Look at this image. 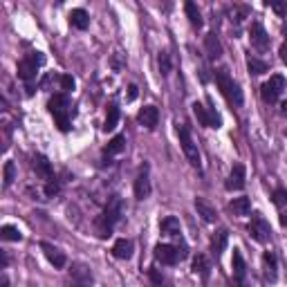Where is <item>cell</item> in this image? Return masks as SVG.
<instances>
[{
  "label": "cell",
  "instance_id": "4",
  "mask_svg": "<svg viewBox=\"0 0 287 287\" xmlns=\"http://www.w3.org/2000/svg\"><path fill=\"white\" fill-rule=\"evenodd\" d=\"M186 258V247H173V245H157L155 247V261L162 265H177Z\"/></svg>",
  "mask_w": 287,
  "mask_h": 287
},
{
  "label": "cell",
  "instance_id": "24",
  "mask_svg": "<svg viewBox=\"0 0 287 287\" xmlns=\"http://www.w3.org/2000/svg\"><path fill=\"white\" fill-rule=\"evenodd\" d=\"M184 12H186L188 20H191V25L196 27V29H200V27L204 25L202 14H200V9H198V5H196V3H186V5H184Z\"/></svg>",
  "mask_w": 287,
  "mask_h": 287
},
{
  "label": "cell",
  "instance_id": "42",
  "mask_svg": "<svg viewBox=\"0 0 287 287\" xmlns=\"http://www.w3.org/2000/svg\"><path fill=\"white\" fill-rule=\"evenodd\" d=\"M234 287H247L245 280H234Z\"/></svg>",
  "mask_w": 287,
  "mask_h": 287
},
{
  "label": "cell",
  "instance_id": "22",
  "mask_svg": "<svg viewBox=\"0 0 287 287\" xmlns=\"http://www.w3.org/2000/svg\"><path fill=\"white\" fill-rule=\"evenodd\" d=\"M70 25L77 27V29H88L90 25V16L85 9H72L70 12Z\"/></svg>",
  "mask_w": 287,
  "mask_h": 287
},
{
  "label": "cell",
  "instance_id": "35",
  "mask_svg": "<svg viewBox=\"0 0 287 287\" xmlns=\"http://www.w3.org/2000/svg\"><path fill=\"white\" fill-rule=\"evenodd\" d=\"M274 204L278 209H285L287 207V191L285 188H278V191H274Z\"/></svg>",
  "mask_w": 287,
  "mask_h": 287
},
{
  "label": "cell",
  "instance_id": "9",
  "mask_svg": "<svg viewBox=\"0 0 287 287\" xmlns=\"http://www.w3.org/2000/svg\"><path fill=\"white\" fill-rule=\"evenodd\" d=\"M249 234H251V238L256 242H261V245H265V242H269V238H272V229H269V222L263 218L261 213H256L251 218V222H249Z\"/></svg>",
  "mask_w": 287,
  "mask_h": 287
},
{
  "label": "cell",
  "instance_id": "27",
  "mask_svg": "<svg viewBox=\"0 0 287 287\" xmlns=\"http://www.w3.org/2000/svg\"><path fill=\"white\" fill-rule=\"evenodd\" d=\"M123 148H126V137H123V135H115V137L108 142L106 153L108 155H119V153H123Z\"/></svg>",
  "mask_w": 287,
  "mask_h": 287
},
{
  "label": "cell",
  "instance_id": "31",
  "mask_svg": "<svg viewBox=\"0 0 287 287\" xmlns=\"http://www.w3.org/2000/svg\"><path fill=\"white\" fill-rule=\"evenodd\" d=\"M247 70L251 74H265L269 70V66L265 61H261V58H256V56H249L247 58Z\"/></svg>",
  "mask_w": 287,
  "mask_h": 287
},
{
  "label": "cell",
  "instance_id": "34",
  "mask_svg": "<svg viewBox=\"0 0 287 287\" xmlns=\"http://www.w3.org/2000/svg\"><path fill=\"white\" fill-rule=\"evenodd\" d=\"M269 7L274 9L278 16H287V0H269Z\"/></svg>",
  "mask_w": 287,
  "mask_h": 287
},
{
  "label": "cell",
  "instance_id": "23",
  "mask_svg": "<svg viewBox=\"0 0 287 287\" xmlns=\"http://www.w3.org/2000/svg\"><path fill=\"white\" fill-rule=\"evenodd\" d=\"M160 227H162V234H166V236H180V234H182L180 220H177L175 215H169V218H164Z\"/></svg>",
  "mask_w": 287,
  "mask_h": 287
},
{
  "label": "cell",
  "instance_id": "20",
  "mask_svg": "<svg viewBox=\"0 0 287 287\" xmlns=\"http://www.w3.org/2000/svg\"><path fill=\"white\" fill-rule=\"evenodd\" d=\"M204 47H207L209 58H213V61L222 56V45H220L218 36H215V31H209V34L204 36Z\"/></svg>",
  "mask_w": 287,
  "mask_h": 287
},
{
  "label": "cell",
  "instance_id": "38",
  "mask_svg": "<svg viewBox=\"0 0 287 287\" xmlns=\"http://www.w3.org/2000/svg\"><path fill=\"white\" fill-rule=\"evenodd\" d=\"M280 61L287 63V43H283V45H280Z\"/></svg>",
  "mask_w": 287,
  "mask_h": 287
},
{
  "label": "cell",
  "instance_id": "13",
  "mask_svg": "<svg viewBox=\"0 0 287 287\" xmlns=\"http://www.w3.org/2000/svg\"><path fill=\"white\" fill-rule=\"evenodd\" d=\"M70 276L74 280V287H90L92 285V272L85 265H72Z\"/></svg>",
  "mask_w": 287,
  "mask_h": 287
},
{
  "label": "cell",
  "instance_id": "12",
  "mask_svg": "<svg viewBox=\"0 0 287 287\" xmlns=\"http://www.w3.org/2000/svg\"><path fill=\"white\" fill-rule=\"evenodd\" d=\"M41 249H43V253H45L47 261L54 265V269H63V267H66L68 258H66V253H63L61 249H56L54 245H50V242H41Z\"/></svg>",
  "mask_w": 287,
  "mask_h": 287
},
{
  "label": "cell",
  "instance_id": "41",
  "mask_svg": "<svg viewBox=\"0 0 287 287\" xmlns=\"http://www.w3.org/2000/svg\"><path fill=\"white\" fill-rule=\"evenodd\" d=\"M0 285H3V287H9V278H7L5 274H3V278H0Z\"/></svg>",
  "mask_w": 287,
  "mask_h": 287
},
{
  "label": "cell",
  "instance_id": "43",
  "mask_svg": "<svg viewBox=\"0 0 287 287\" xmlns=\"http://www.w3.org/2000/svg\"><path fill=\"white\" fill-rule=\"evenodd\" d=\"M280 112H283V115H287V101H283V104H280Z\"/></svg>",
  "mask_w": 287,
  "mask_h": 287
},
{
  "label": "cell",
  "instance_id": "15",
  "mask_svg": "<svg viewBox=\"0 0 287 287\" xmlns=\"http://www.w3.org/2000/svg\"><path fill=\"white\" fill-rule=\"evenodd\" d=\"M150 196V180H148V169H142V173L135 180V198L137 200H146Z\"/></svg>",
  "mask_w": 287,
  "mask_h": 287
},
{
  "label": "cell",
  "instance_id": "7",
  "mask_svg": "<svg viewBox=\"0 0 287 287\" xmlns=\"http://www.w3.org/2000/svg\"><path fill=\"white\" fill-rule=\"evenodd\" d=\"M283 90H285V79L280 74H274L267 83L261 85V97L267 104H276L280 99V94H283Z\"/></svg>",
  "mask_w": 287,
  "mask_h": 287
},
{
  "label": "cell",
  "instance_id": "2",
  "mask_svg": "<svg viewBox=\"0 0 287 287\" xmlns=\"http://www.w3.org/2000/svg\"><path fill=\"white\" fill-rule=\"evenodd\" d=\"M121 211H123L121 200H112V202L108 204L104 215L97 220V234H99V238H108L112 234V227H115L119 222V218H121Z\"/></svg>",
  "mask_w": 287,
  "mask_h": 287
},
{
  "label": "cell",
  "instance_id": "28",
  "mask_svg": "<svg viewBox=\"0 0 287 287\" xmlns=\"http://www.w3.org/2000/svg\"><path fill=\"white\" fill-rule=\"evenodd\" d=\"M119 123V108L117 106H110L108 108V115H106V123H104V131L106 133H112Z\"/></svg>",
  "mask_w": 287,
  "mask_h": 287
},
{
  "label": "cell",
  "instance_id": "5",
  "mask_svg": "<svg viewBox=\"0 0 287 287\" xmlns=\"http://www.w3.org/2000/svg\"><path fill=\"white\" fill-rule=\"evenodd\" d=\"M43 61H45V56H43L41 52H34V54H29V56H25L23 61L18 63V77L27 81V83H31V81L36 79V70H39V66H43Z\"/></svg>",
  "mask_w": 287,
  "mask_h": 287
},
{
  "label": "cell",
  "instance_id": "10",
  "mask_svg": "<svg viewBox=\"0 0 287 287\" xmlns=\"http://www.w3.org/2000/svg\"><path fill=\"white\" fill-rule=\"evenodd\" d=\"M247 184V171L242 164H234V169H231L229 177H227V191H242Z\"/></svg>",
  "mask_w": 287,
  "mask_h": 287
},
{
  "label": "cell",
  "instance_id": "26",
  "mask_svg": "<svg viewBox=\"0 0 287 287\" xmlns=\"http://www.w3.org/2000/svg\"><path fill=\"white\" fill-rule=\"evenodd\" d=\"M229 209L234 211V215H249V211H251V202H249V198H236L234 202L229 204Z\"/></svg>",
  "mask_w": 287,
  "mask_h": 287
},
{
  "label": "cell",
  "instance_id": "21",
  "mask_svg": "<svg viewBox=\"0 0 287 287\" xmlns=\"http://www.w3.org/2000/svg\"><path fill=\"white\" fill-rule=\"evenodd\" d=\"M231 267H234V280H245V276H247V265H245V258H242V253L238 251V249H234Z\"/></svg>",
  "mask_w": 287,
  "mask_h": 287
},
{
  "label": "cell",
  "instance_id": "8",
  "mask_svg": "<svg viewBox=\"0 0 287 287\" xmlns=\"http://www.w3.org/2000/svg\"><path fill=\"white\" fill-rule=\"evenodd\" d=\"M193 115L198 117V121L202 123L204 128H220L222 126V119L220 115L215 112V108H209V106H202V104H193Z\"/></svg>",
  "mask_w": 287,
  "mask_h": 287
},
{
  "label": "cell",
  "instance_id": "29",
  "mask_svg": "<svg viewBox=\"0 0 287 287\" xmlns=\"http://www.w3.org/2000/svg\"><path fill=\"white\" fill-rule=\"evenodd\" d=\"M0 238H3V240H7V242H20V240H23V234H20L16 227L5 225L3 229H0Z\"/></svg>",
  "mask_w": 287,
  "mask_h": 287
},
{
  "label": "cell",
  "instance_id": "17",
  "mask_svg": "<svg viewBox=\"0 0 287 287\" xmlns=\"http://www.w3.org/2000/svg\"><path fill=\"white\" fill-rule=\"evenodd\" d=\"M31 166H34V171H36V175H39V177H43V180H47V182H52L54 171H52V164L47 162V157L36 155L34 162H31Z\"/></svg>",
  "mask_w": 287,
  "mask_h": 287
},
{
  "label": "cell",
  "instance_id": "19",
  "mask_svg": "<svg viewBox=\"0 0 287 287\" xmlns=\"http://www.w3.org/2000/svg\"><path fill=\"white\" fill-rule=\"evenodd\" d=\"M112 256L119 258V261H128V258L133 256V240L119 238V240L115 242V247H112Z\"/></svg>",
  "mask_w": 287,
  "mask_h": 287
},
{
  "label": "cell",
  "instance_id": "37",
  "mask_svg": "<svg viewBox=\"0 0 287 287\" xmlns=\"http://www.w3.org/2000/svg\"><path fill=\"white\" fill-rule=\"evenodd\" d=\"M56 193H58V182H47V186H45V196L47 198H54V196H56Z\"/></svg>",
  "mask_w": 287,
  "mask_h": 287
},
{
  "label": "cell",
  "instance_id": "40",
  "mask_svg": "<svg viewBox=\"0 0 287 287\" xmlns=\"http://www.w3.org/2000/svg\"><path fill=\"white\" fill-rule=\"evenodd\" d=\"M280 225L287 227V211H283V213H280Z\"/></svg>",
  "mask_w": 287,
  "mask_h": 287
},
{
  "label": "cell",
  "instance_id": "3",
  "mask_svg": "<svg viewBox=\"0 0 287 287\" xmlns=\"http://www.w3.org/2000/svg\"><path fill=\"white\" fill-rule=\"evenodd\" d=\"M47 110L54 115V119H56V126L58 131L66 133L70 128V97L68 94H54L50 99V104H47Z\"/></svg>",
  "mask_w": 287,
  "mask_h": 287
},
{
  "label": "cell",
  "instance_id": "11",
  "mask_svg": "<svg viewBox=\"0 0 287 287\" xmlns=\"http://www.w3.org/2000/svg\"><path fill=\"white\" fill-rule=\"evenodd\" d=\"M249 41L261 52H265L269 47V34L265 31V27L261 23H251V27H249Z\"/></svg>",
  "mask_w": 287,
  "mask_h": 287
},
{
  "label": "cell",
  "instance_id": "39",
  "mask_svg": "<svg viewBox=\"0 0 287 287\" xmlns=\"http://www.w3.org/2000/svg\"><path fill=\"white\" fill-rule=\"evenodd\" d=\"M128 90H131V92H128V99H137V85H131V88H128Z\"/></svg>",
  "mask_w": 287,
  "mask_h": 287
},
{
  "label": "cell",
  "instance_id": "14",
  "mask_svg": "<svg viewBox=\"0 0 287 287\" xmlns=\"http://www.w3.org/2000/svg\"><path fill=\"white\" fill-rule=\"evenodd\" d=\"M137 121L148 128V131H153V128L157 126V121H160V110H157L155 106H144L137 115Z\"/></svg>",
  "mask_w": 287,
  "mask_h": 287
},
{
  "label": "cell",
  "instance_id": "33",
  "mask_svg": "<svg viewBox=\"0 0 287 287\" xmlns=\"http://www.w3.org/2000/svg\"><path fill=\"white\" fill-rule=\"evenodd\" d=\"M16 180V166L14 162H5V186H12V182Z\"/></svg>",
  "mask_w": 287,
  "mask_h": 287
},
{
  "label": "cell",
  "instance_id": "18",
  "mask_svg": "<svg viewBox=\"0 0 287 287\" xmlns=\"http://www.w3.org/2000/svg\"><path fill=\"white\" fill-rule=\"evenodd\" d=\"M227 240H229V231L227 229H218L213 234V238H211V251H213L215 258L222 256V251H225V247H227Z\"/></svg>",
  "mask_w": 287,
  "mask_h": 287
},
{
  "label": "cell",
  "instance_id": "6",
  "mask_svg": "<svg viewBox=\"0 0 287 287\" xmlns=\"http://www.w3.org/2000/svg\"><path fill=\"white\" fill-rule=\"evenodd\" d=\"M177 137H180V144H182V150L184 155H186V160L191 162L193 166H200V150L196 142L191 139V131H188V126H177Z\"/></svg>",
  "mask_w": 287,
  "mask_h": 287
},
{
  "label": "cell",
  "instance_id": "16",
  "mask_svg": "<svg viewBox=\"0 0 287 287\" xmlns=\"http://www.w3.org/2000/svg\"><path fill=\"white\" fill-rule=\"evenodd\" d=\"M196 211H198V215H202L204 222H215V218H218L215 207L207 198H196Z\"/></svg>",
  "mask_w": 287,
  "mask_h": 287
},
{
  "label": "cell",
  "instance_id": "30",
  "mask_svg": "<svg viewBox=\"0 0 287 287\" xmlns=\"http://www.w3.org/2000/svg\"><path fill=\"white\" fill-rule=\"evenodd\" d=\"M263 263H265V274H267V278L276 280V276H278V274H276V256L272 251H267L263 256Z\"/></svg>",
  "mask_w": 287,
  "mask_h": 287
},
{
  "label": "cell",
  "instance_id": "1",
  "mask_svg": "<svg viewBox=\"0 0 287 287\" xmlns=\"http://www.w3.org/2000/svg\"><path fill=\"white\" fill-rule=\"evenodd\" d=\"M215 83H218L220 92L227 97V101H229V104H234V106H242L245 97H242L240 85H238L236 81L231 79L229 70H227V68H220L218 72H215Z\"/></svg>",
  "mask_w": 287,
  "mask_h": 287
},
{
  "label": "cell",
  "instance_id": "36",
  "mask_svg": "<svg viewBox=\"0 0 287 287\" xmlns=\"http://www.w3.org/2000/svg\"><path fill=\"white\" fill-rule=\"evenodd\" d=\"M58 81H61V90H66V92H72L74 90V79L70 77V74H61Z\"/></svg>",
  "mask_w": 287,
  "mask_h": 287
},
{
  "label": "cell",
  "instance_id": "25",
  "mask_svg": "<svg viewBox=\"0 0 287 287\" xmlns=\"http://www.w3.org/2000/svg\"><path fill=\"white\" fill-rule=\"evenodd\" d=\"M193 272L200 274L204 280L209 278V274H211V265L207 261V256H202V253H198L196 258H193Z\"/></svg>",
  "mask_w": 287,
  "mask_h": 287
},
{
  "label": "cell",
  "instance_id": "32",
  "mask_svg": "<svg viewBox=\"0 0 287 287\" xmlns=\"http://www.w3.org/2000/svg\"><path fill=\"white\" fill-rule=\"evenodd\" d=\"M157 66H160V72L164 74H171V68H173V63H171V54L169 52H160V56H157Z\"/></svg>",
  "mask_w": 287,
  "mask_h": 287
}]
</instances>
